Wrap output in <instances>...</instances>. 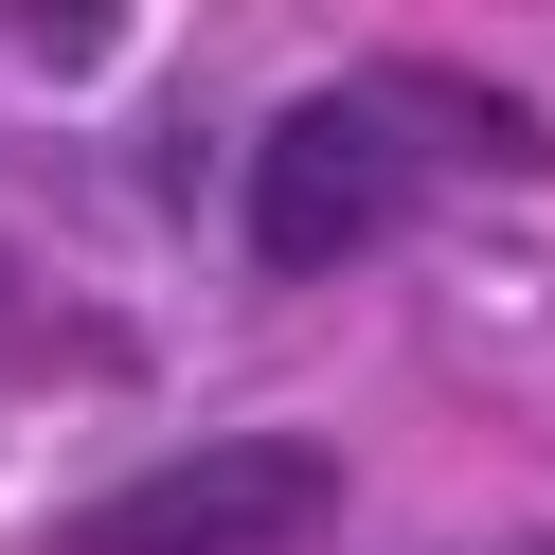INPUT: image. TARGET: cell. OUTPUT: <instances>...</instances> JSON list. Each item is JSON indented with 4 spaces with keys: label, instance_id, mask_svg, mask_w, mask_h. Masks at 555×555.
I'll use <instances>...</instances> for the list:
<instances>
[{
    "label": "cell",
    "instance_id": "6da1fadb",
    "mask_svg": "<svg viewBox=\"0 0 555 555\" xmlns=\"http://www.w3.org/2000/svg\"><path fill=\"white\" fill-rule=\"evenodd\" d=\"M395 216H412L395 90H305V108L269 126V162H251V251L287 269V287H323V269H359Z\"/></svg>",
    "mask_w": 555,
    "mask_h": 555
},
{
    "label": "cell",
    "instance_id": "7a4b0ae2",
    "mask_svg": "<svg viewBox=\"0 0 555 555\" xmlns=\"http://www.w3.org/2000/svg\"><path fill=\"white\" fill-rule=\"evenodd\" d=\"M323 502H340V466H323V448L251 430V448H180V466L108 483V502H90L54 555H287Z\"/></svg>",
    "mask_w": 555,
    "mask_h": 555
}]
</instances>
